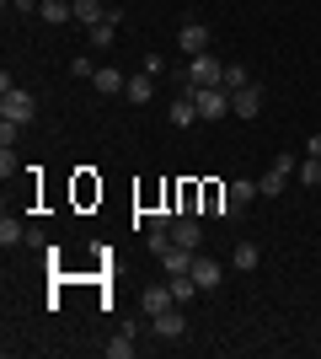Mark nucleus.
<instances>
[{
    "label": "nucleus",
    "instance_id": "nucleus-1",
    "mask_svg": "<svg viewBox=\"0 0 321 359\" xmlns=\"http://www.w3.org/2000/svg\"><path fill=\"white\" fill-rule=\"evenodd\" d=\"M0 118H11L27 129L32 118H38V97H32L27 86H16L11 75H0Z\"/></svg>",
    "mask_w": 321,
    "mask_h": 359
},
{
    "label": "nucleus",
    "instance_id": "nucleus-2",
    "mask_svg": "<svg viewBox=\"0 0 321 359\" xmlns=\"http://www.w3.org/2000/svg\"><path fill=\"white\" fill-rule=\"evenodd\" d=\"M294 172H300V161H294V156H278V161L268 166V177L257 182V194H262V198H278V194L294 182Z\"/></svg>",
    "mask_w": 321,
    "mask_h": 359
},
{
    "label": "nucleus",
    "instance_id": "nucleus-3",
    "mask_svg": "<svg viewBox=\"0 0 321 359\" xmlns=\"http://www.w3.org/2000/svg\"><path fill=\"white\" fill-rule=\"evenodd\" d=\"M193 102H199V118H204V123H214V118H225L230 91H225V86H193Z\"/></svg>",
    "mask_w": 321,
    "mask_h": 359
},
{
    "label": "nucleus",
    "instance_id": "nucleus-4",
    "mask_svg": "<svg viewBox=\"0 0 321 359\" xmlns=\"http://www.w3.org/2000/svg\"><path fill=\"white\" fill-rule=\"evenodd\" d=\"M150 332L161 338V344H177V338H187V316H183V306H166L161 316H150Z\"/></svg>",
    "mask_w": 321,
    "mask_h": 359
},
{
    "label": "nucleus",
    "instance_id": "nucleus-5",
    "mask_svg": "<svg viewBox=\"0 0 321 359\" xmlns=\"http://www.w3.org/2000/svg\"><path fill=\"white\" fill-rule=\"evenodd\" d=\"M183 81H187V86H220V81H225V65L214 60V54H199V60H187Z\"/></svg>",
    "mask_w": 321,
    "mask_h": 359
},
{
    "label": "nucleus",
    "instance_id": "nucleus-6",
    "mask_svg": "<svg viewBox=\"0 0 321 359\" xmlns=\"http://www.w3.org/2000/svg\"><path fill=\"white\" fill-rule=\"evenodd\" d=\"M252 198H257V182H246V177H236L225 188V220H241L246 215V204H252Z\"/></svg>",
    "mask_w": 321,
    "mask_h": 359
},
{
    "label": "nucleus",
    "instance_id": "nucleus-7",
    "mask_svg": "<svg viewBox=\"0 0 321 359\" xmlns=\"http://www.w3.org/2000/svg\"><path fill=\"white\" fill-rule=\"evenodd\" d=\"M177 43H183L187 60H199V54H209V27H204V22H183V27H177Z\"/></svg>",
    "mask_w": 321,
    "mask_h": 359
},
{
    "label": "nucleus",
    "instance_id": "nucleus-8",
    "mask_svg": "<svg viewBox=\"0 0 321 359\" xmlns=\"http://www.w3.org/2000/svg\"><path fill=\"white\" fill-rule=\"evenodd\" d=\"M171 241H177V247H187V252H199V241H204V225L193 220V215H177V220H171Z\"/></svg>",
    "mask_w": 321,
    "mask_h": 359
},
{
    "label": "nucleus",
    "instance_id": "nucleus-9",
    "mask_svg": "<svg viewBox=\"0 0 321 359\" xmlns=\"http://www.w3.org/2000/svg\"><path fill=\"white\" fill-rule=\"evenodd\" d=\"M230 113H236V118H257V113H262V86L230 91Z\"/></svg>",
    "mask_w": 321,
    "mask_h": 359
},
{
    "label": "nucleus",
    "instance_id": "nucleus-10",
    "mask_svg": "<svg viewBox=\"0 0 321 359\" xmlns=\"http://www.w3.org/2000/svg\"><path fill=\"white\" fill-rule=\"evenodd\" d=\"M166 306H177V300H171V285H150V290H139V311H145V316H161Z\"/></svg>",
    "mask_w": 321,
    "mask_h": 359
},
{
    "label": "nucleus",
    "instance_id": "nucleus-11",
    "mask_svg": "<svg viewBox=\"0 0 321 359\" xmlns=\"http://www.w3.org/2000/svg\"><path fill=\"white\" fill-rule=\"evenodd\" d=\"M171 123H177V129H187V123H204V118H199V102H193V86H187V81H183V97L171 102Z\"/></svg>",
    "mask_w": 321,
    "mask_h": 359
},
{
    "label": "nucleus",
    "instance_id": "nucleus-12",
    "mask_svg": "<svg viewBox=\"0 0 321 359\" xmlns=\"http://www.w3.org/2000/svg\"><path fill=\"white\" fill-rule=\"evenodd\" d=\"M92 86H97V97H113V91H123V86H129V75H123V70H113V65H97Z\"/></svg>",
    "mask_w": 321,
    "mask_h": 359
},
{
    "label": "nucleus",
    "instance_id": "nucleus-13",
    "mask_svg": "<svg viewBox=\"0 0 321 359\" xmlns=\"http://www.w3.org/2000/svg\"><path fill=\"white\" fill-rule=\"evenodd\" d=\"M187 273L199 279V290H214L225 269H220V257H199V252H193V269H187Z\"/></svg>",
    "mask_w": 321,
    "mask_h": 359
},
{
    "label": "nucleus",
    "instance_id": "nucleus-14",
    "mask_svg": "<svg viewBox=\"0 0 321 359\" xmlns=\"http://www.w3.org/2000/svg\"><path fill=\"white\" fill-rule=\"evenodd\" d=\"M230 263H236V269L241 273H252L262 263V252H257V241H236V247H230Z\"/></svg>",
    "mask_w": 321,
    "mask_h": 359
},
{
    "label": "nucleus",
    "instance_id": "nucleus-15",
    "mask_svg": "<svg viewBox=\"0 0 321 359\" xmlns=\"http://www.w3.org/2000/svg\"><path fill=\"white\" fill-rule=\"evenodd\" d=\"M70 6H76V22H80V27L107 22V6H102V0H70Z\"/></svg>",
    "mask_w": 321,
    "mask_h": 359
},
{
    "label": "nucleus",
    "instance_id": "nucleus-16",
    "mask_svg": "<svg viewBox=\"0 0 321 359\" xmlns=\"http://www.w3.org/2000/svg\"><path fill=\"white\" fill-rule=\"evenodd\" d=\"M38 16L59 27V22H76V6H70V0H43V6H38Z\"/></svg>",
    "mask_w": 321,
    "mask_h": 359
},
{
    "label": "nucleus",
    "instance_id": "nucleus-17",
    "mask_svg": "<svg viewBox=\"0 0 321 359\" xmlns=\"http://www.w3.org/2000/svg\"><path fill=\"white\" fill-rule=\"evenodd\" d=\"M166 285H171V300H177V306H183V300H193V295H199V279H193V273H171Z\"/></svg>",
    "mask_w": 321,
    "mask_h": 359
},
{
    "label": "nucleus",
    "instance_id": "nucleus-18",
    "mask_svg": "<svg viewBox=\"0 0 321 359\" xmlns=\"http://www.w3.org/2000/svg\"><path fill=\"white\" fill-rule=\"evenodd\" d=\"M123 97H129V102L134 107H145L155 97V86H150V75H134V81H129V86H123Z\"/></svg>",
    "mask_w": 321,
    "mask_h": 359
},
{
    "label": "nucleus",
    "instance_id": "nucleus-19",
    "mask_svg": "<svg viewBox=\"0 0 321 359\" xmlns=\"http://www.w3.org/2000/svg\"><path fill=\"white\" fill-rule=\"evenodd\" d=\"M92 43L97 48H118V22H97V27H92Z\"/></svg>",
    "mask_w": 321,
    "mask_h": 359
},
{
    "label": "nucleus",
    "instance_id": "nucleus-20",
    "mask_svg": "<svg viewBox=\"0 0 321 359\" xmlns=\"http://www.w3.org/2000/svg\"><path fill=\"white\" fill-rule=\"evenodd\" d=\"M294 182H306V188H321V161H316V156H306V161H300Z\"/></svg>",
    "mask_w": 321,
    "mask_h": 359
},
{
    "label": "nucleus",
    "instance_id": "nucleus-21",
    "mask_svg": "<svg viewBox=\"0 0 321 359\" xmlns=\"http://www.w3.org/2000/svg\"><path fill=\"white\" fill-rule=\"evenodd\" d=\"M225 91H241V86H252V75H246V65H225V81H220Z\"/></svg>",
    "mask_w": 321,
    "mask_h": 359
},
{
    "label": "nucleus",
    "instance_id": "nucleus-22",
    "mask_svg": "<svg viewBox=\"0 0 321 359\" xmlns=\"http://www.w3.org/2000/svg\"><path fill=\"white\" fill-rule=\"evenodd\" d=\"M0 241H6V247H16V241H27L22 220H11V215H6V220H0Z\"/></svg>",
    "mask_w": 321,
    "mask_h": 359
},
{
    "label": "nucleus",
    "instance_id": "nucleus-23",
    "mask_svg": "<svg viewBox=\"0 0 321 359\" xmlns=\"http://www.w3.org/2000/svg\"><path fill=\"white\" fill-rule=\"evenodd\" d=\"M107 359H134V338H129V332H118V338L107 344Z\"/></svg>",
    "mask_w": 321,
    "mask_h": 359
},
{
    "label": "nucleus",
    "instance_id": "nucleus-24",
    "mask_svg": "<svg viewBox=\"0 0 321 359\" xmlns=\"http://www.w3.org/2000/svg\"><path fill=\"white\" fill-rule=\"evenodd\" d=\"M22 172V161H16V150L11 145H0V177H16Z\"/></svg>",
    "mask_w": 321,
    "mask_h": 359
},
{
    "label": "nucleus",
    "instance_id": "nucleus-25",
    "mask_svg": "<svg viewBox=\"0 0 321 359\" xmlns=\"http://www.w3.org/2000/svg\"><path fill=\"white\" fill-rule=\"evenodd\" d=\"M70 75H76V81H92V75H97V65L86 60V54H80V60H70Z\"/></svg>",
    "mask_w": 321,
    "mask_h": 359
},
{
    "label": "nucleus",
    "instance_id": "nucleus-26",
    "mask_svg": "<svg viewBox=\"0 0 321 359\" xmlns=\"http://www.w3.org/2000/svg\"><path fill=\"white\" fill-rule=\"evenodd\" d=\"M16 135H22V123H11V118H0V145H16Z\"/></svg>",
    "mask_w": 321,
    "mask_h": 359
},
{
    "label": "nucleus",
    "instance_id": "nucleus-27",
    "mask_svg": "<svg viewBox=\"0 0 321 359\" xmlns=\"http://www.w3.org/2000/svg\"><path fill=\"white\" fill-rule=\"evenodd\" d=\"M6 6H11V11H38L43 0H6Z\"/></svg>",
    "mask_w": 321,
    "mask_h": 359
},
{
    "label": "nucleus",
    "instance_id": "nucleus-28",
    "mask_svg": "<svg viewBox=\"0 0 321 359\" xmlns=\"http://www.w3.org/2000/svg\"><path fill=\"white\" fill-rule=\"evenodd\" d=\"M306 156H316V161H321V135H311V145H306Z\"/></svg>",
    "mask_w": 321,
    "mask_h": 359
}]
</instances>
